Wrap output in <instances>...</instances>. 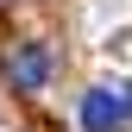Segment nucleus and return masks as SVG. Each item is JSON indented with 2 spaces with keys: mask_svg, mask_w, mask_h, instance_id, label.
I'll use <instances>...</instances> for the list:
<instances>
[{
  "mask_svg": "<svg viewBox=\"0 0 132 132\" xmlns=\"http://www.w3.org/2000/svg\"><path fill=\"white\" fill-rule=\"evenodd\" d=\"M132 120V88H88L82 94V132H113Z\"/></svg>",
  "mask_w": 132,
  "mask_h": 132,
  "instance_id": "nucleus-1",
  "label": "nucleus"
},
{
  "mask_svg": "<svg viewBox=\"0 0 132 132\" xmlns=\"http://www.w3.org/2000/svg\"><path fill=\"white\" fill-rule=\"evenodd\" d=\"M6 76H13V88H19V94H38L44 82H51V51H44L38 38L13 44V51H6Z\"/></svg>",
  "mask_w": 132,
  "mask_h": 132,
  "instance_id": "nucleus-2",
  "label": "nucleus"
}]
</instances>
